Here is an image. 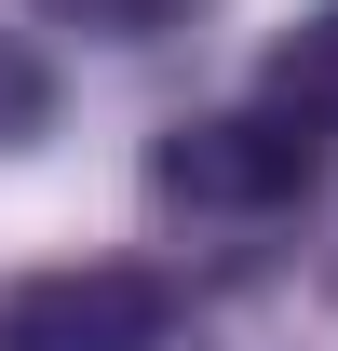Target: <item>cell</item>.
Returning <instances> with one entry per match:
<instances>
[{
    "label": "cell",
    "instance_id": "obj_1",
    "mask_svg": "<svg viewBox=\"0 0 338 351\" xmlns=\"http://www.w3.org/2000/svg\"><path fill=\"white\" fill-rule=\"evenodd\" d=\"M149 203L190 230H271L311 203V135L284 108H203L149 149Z\"/></svg>",
    "mask_w": 338,
    "mask_h": 351
},
{
    "label": "cell",
    "instance_id": "obj_2",
    "mask_svg": "<svg viewBox=\"0 0 338 351\" xmlns=\"http://www.w3.org/2000/svg\"><path fill=\"white\" fill-rule=\"evenodd\" d=\"M0 351H176V284L135 270V257L27 270L0 298Z\"/></svg>",
    "mask_w": 338,
    "mask_h": 351
},
{
    "label": "cell",
    "instance_id": "obj_3",
    "mask_svg": "<svg viewBox=\"0 0 338 351\" xmlns=\"http://www.w3.org/2000/svg\"><path fill=\"white\" fill-rule=\"evenodd\" d=\"M257 108H284L297 135L338 122V0H311L284 41H271V68H257Z\"/></svg>",
    "mask_w": 338,
    "mask_h": 351
},
{
    "label": "cell",
    "instance_id": "obj_4",
    "mask_svg": "<svg viewBox=\"0 0 338 351\" xmlns=\"http://www.w3.org/2000/svg\"><path fill=\"white\" fill-rule=\"evenodd\" d=\"M27 135H54V68L0 27V149H27Z\"/></svg>",
    "mask_w": 338,
    "mask_h": 351
},
{
    "label": "cell",
    "instance_id": "obj_5",
    "mask_svg": "<svg viewBox=\"0 0 338 351\" xmlns=\"http://www.w3.org/2000/svg\"><path fill=\"white\" fill-rule=\"evenodd\" d=\"M54 27H95V41H163L176 14H203V0H41Z\"/></svg>",
    "mask_w": 338,
    "mask_h": 351
}]
</instances>
